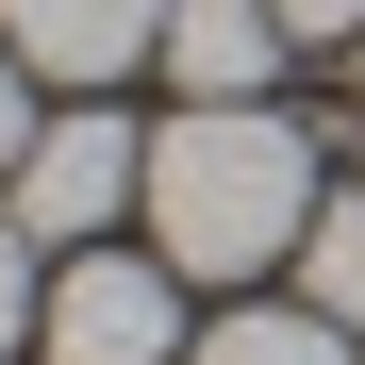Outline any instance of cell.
Listing matches in <instances>:
<instances>
[{"label":"cell","instance_id":"obj_1","mask_svg":"<svg viewBox=\"0 0 365 365\" xmlns=\"http://www.w3.org/2000/svg\"><path fill=\"white\" fill-rule=\"evenodd\" d=\"M299 232H316V150H299L266 100H182L150 133V250L182 282H250Z\"/></svg>","mask_w":365,"mask_h":365},{"label":"cell","instance_id":"obj_2","mask_svg":"<svg viewBox=\"0 0 365 365\" xmlns=\"http://www.w3.org/2000/svg\"><path fill=\"white\" fill-rule=\"evenodd\" d=\"M50 365H182L200 332H182V266L166 250H67V282H50Z\"/></svg>","mask_w":365,"mask_h":365},{"label":"cell","instance_id":"obj_3","mask_svg":"<svg viewBox=\"0 0 365 365\" xmlns=\"http://www.w3.org/2000/svg\"><path fill=\"white\" fill-rule=\"evenodd\" d=\"M116 216H150V133L83 100V116H50V133H34V166H17V232H34V250H100Z\"/></svg>","mask_w":365,"mask_h":365},{"label":"cell","instance_id":"obj_4","mask_svg":"<svg viewBox=\"0 0 365 365\" xmlns=\"http://www.w3.org/2000/svg\"><path fill=\"white\" fill-rule=\"evenodd\" d=\"M0 34H17L34 83H116V67H166V0H0Z\"/></svg>","mask_w":365,"mask_h":365},{"label":"cell","instance_id":"obj_5","mask_svg":"<svg viewBox=\"0 0 365 365\" xmlns=\"http://www.w3.org/2000/svg\"><path fill=\"white\" fill-rule=\"evenodd\" d=\"M282 0H166V67H182V100H266V67H282Z\"/></svg>","mask_w":365,"mask_h":365},{"label":"cell","instance_id":"obj_6","mask_svg":"<svg viewBox=\"0 0 365 365\" xmlns=\"http://www.w3.org/2000/svg\"><path fill=\"white\" fill-rule=\"evenodd\" d=\"M182 365H349V332L316 316V299H250V316H216Z\"/></svg>","mask_w":365,"mask_h":365},{"label":"cell","instance_id":"obj_7","mask_svg":"<svg viewBox=\"0 0 365 365\" xmlns=\"http://www.w3.org/2000/svg\"><path fill=\"white\" fill-rule=\"evenodd\" d=\"M299 299H316L332 332H365V200H316V232H299Z\"/></svg>","mask_w":365,"mask_h":365},{"label":"cell","instance_id":"obj_8","mask_svg":"<svg viewBox=\"0 0 365 365\" xmlns=\"http://www.w3.org/2000/svg\"><path fill=\"white\" fill-rule=\"evenodd\" d=\"M50 332V282H34V232H17V200H0V365H17Z\"/></svg>","mask_w":365,"mask_h":365},{"label":"cell","instance_id":"obj_9","mask_svg":"<svg viewBox=\"0 0 365 365\" xmlns=\"http://www.w3.org/2000/svg\"><path fill=\"white\" fill-rule=\"evenodd\" d=\"M34 133H50V116H34V67H17V34H0V182L34 166Z\"/></svg>","mask_w":365,"mask_h":365},{"label":"cell","instance_id":"obj_10","mask_svg":"<svg viewBox=\"0 0 365 365\" xmlns=\"http://www.w3.org/2000/svg\"><path fill=\"white\" fill-rule=\"evenodd\" d=\"M282 34H299V50H316V34L349 50V34H365V0H282Z\"/></svg>","mask_w":365,"mask_h":365}]
</instances>
